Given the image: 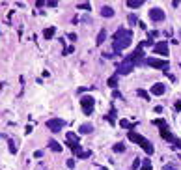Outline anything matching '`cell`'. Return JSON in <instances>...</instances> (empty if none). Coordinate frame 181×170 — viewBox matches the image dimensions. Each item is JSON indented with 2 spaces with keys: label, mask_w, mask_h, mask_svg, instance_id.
<instances>
[{
  "label": "cell",
  "mask_w": 181,
  "mask_h": 170,
  "mask_svg": "<svg viewBox=\"0 0 181 170\" xmlns=\"http://www.w3.org/2000/svg\"><path fill=\"white\" fill-rule=\"evenodd\" d=\"M67 37H69V39H71V41H77V34H73V32H71V34H69V36H67Z\"/></svg>",
  "instance_id": "f546056e"
},
{
  "label": "cell",
  "mask_w": 181,
  "mask_h": 170,
  "mask_svg": "<svg viewBox=\"0 0 181 170\" xmlns=\"http://www.w3.org/2000/svg\"><path fill=\"white\" fill-rule=\"evenodd\" d=\"M140 165H142V159H138V157H136V159H135V163H133V168L140 170Z\"/></svg>",
  "instance_id": "d4e9b609"
},
{
  "label": "cell",
  "mask_w": 181,
  "mask_h": 170,
  "mask_svg": "<svg viewBox=\"0 0 181 170\" xmlns=\"http://www.w3.org/2000/svg\"><path fill=\"white\" fill-rule=\"evenodd\" d=\"M176 110H181V99L176 103Z\"/></svg>",
  "instance_id": "d6a6232c"
},
{
  "label": "cell",
  "mask_w": 181,
  "mask_h": 170,
  "mask_svg": "<svg viewBox=\"0 0 181 170\" xmlns=\"http://www.w3.org/2000/svg\"><path fill=\"white\" fill-rule=\"evenodd\" d=\"M129 140L131 142H136V144H140L142 146V150L148 153V155H153V152H155V148H153V144L148 140V138H144L142 135H138V133H135V131H129Z\"/></svg>",
  "instance_id": "3957f363"
},
{
  "label": "cell",
  "mask_w": 181,
  "mask_h": 170,
  "mask_svg": "<svg viewBox=\"0 0 181 170\" xmlns=\"http://www.w3.org/2000/svg\"><path fill=\"white\" fill-rule=\"evenodd\" d=\"M142 4H144V0H129V2H127V6H129V7H133V9L140 7Z\"/></svg>",
  "instance_id": "e0dca14e"
},
{
  "label": "cell",
  "mask_w": 181,
  "mask_h": 170,
  "mask_svg": "<svg viewBox=\"0 0 181 170\" xmlns=\"http://www.w3.org/2000/svg\"><path fill=\"white\" fill-rule=\"evenodd\" d=\"M114 116H116V110L112 109V110L108 112V116H107V120H108V124H114V122H116V120H114Z\"/></svg>",
  "instance_id": "44dd1931"
},
{
  "label": "cell",
  "mask_w": 181,
  "mask_h": 170,
  "mask_svg": "<svg viewBox=\"0 0 181 170\" xmlns=\"http://www.w3.org/2000/svg\"><path fill=\"white\" fill-rule=\"evenodd\" d=\"M140 170H151V161L150 159H142V168Z\"/></svg>",
  "instance_id": "d6986e66"
},
{
  "label": "cell",
  "mask_w": 181,
  "mask_h": 170,
  "mask_svg": "<svg viewBox=\"0 0 181 170\" xmlns=\"http://www.w3.org/2000/svg\"><path fill=\"white\" fill-rule=\"evenodd\" d=\"M9 152H11V153H17V148H15V144H13L11 140H9Z\"/></svg>",
  "instance_id": "83f0119b"
},
{
  "label": "cell",
  "mask_w": 181,
  "mask_h": 170,
  "mask_svg": "<svg viewBox=\"0 0 181 170\" xmlns=\"http://www.w3.org/2000/svg\"><path fill=\"white\" fill-rule=\"evenodd\" d=\"M168 43L166 41H157L155 45H153V52H157V54H163V56H168Z\"/></svg>",
  "instance_id": "9c48e42d"
},
{
  "label": "cell",
  "mask_w": 181,
  "mask_h": 170,
  "mask_svg": "<svg viewBox=\"0 0 181 170\" xmlns=\"http://www.w3.org/2000/svg\"><path fill=\"white\" fill-rule=\"evenodd\" d=\"M101 15L110 19V17H114V9H112L110 6H103V9H101Z\"/></svg>",
  "instance_id": "4fadbf2b"
},
{
  "label": "cell",
  "mask_w": 181,
  "mask_h": 170,
  "mask_svg": "<svg viewBox=\"0 0 181 170\" xmlns=\"http://www.w3.org/2000/svg\"><path fill=\"white\" fill-rule=\"evenodd\" d=\"M79 131H80L82 135H90V133L93 131V125H92V124H82V125L79 127Z\"/></svg>",
  "instance_id": "7c38bea8"
},
{
  "label": "cell",
  "mask_w": 181,
  "mask_h": 170,
  "mask_svg": "<svg viewBox=\"0 0 181 170\" xmlns=\"http://www.w3.org/2000/svg\"><path fill=\"white\" fill-rule=\"evenodd\" d=\"M179 37H181V32H179Z\"/></svg>",
  "instance_id": "e575fe53"
},
{
  "label": "cell",
  "mask_w": 181,
  "mask_h": 170,
  "mask_svg": "<svg viewBox=\"0 0 181 170\" xmlns=\"http://www.w3.org/2000/svg\"><path fill=\"white\" fill-rule=\"evenodd\" d=\"M54 32H56V28H54V26H49V28H45V30H43V36H45V39H50V37L54 36Z\"/></svg>",
  "instance_id": "9a60e30c"
},
{
  "label": "cell",
  "mask_w": 181,
  "mask_h": 170,
  "mask_svg": "<svg viewBox=\"0 0 181 170\" xmlns=\"http://www.w3.org/2000/svg\"><path fill=\"white\" fill-rule=\"evenodd\" d=\"M133 69H135V62L131 60V56H127V58H123V60L120 62L116 75H127V73H131Z\"/></svg>",
  "instance_id": "277c9868"
},
{
  "label": "cell",
  "mask_w": 181,
  "mask_h": 170,
  "mask_svg": "<svg viewBox=\"0 0 181 170\" xmlns=\"http://www.w3.org/2000/svg\"><path fill=\"white\" fill-rule=\"evenodd\" d=\"M47 127H49V131H52V133H60V131L65 127V122H64L62 118H50V120H47Z\"/></svg>",
  "instance_id": "8992f818"
},
{
  "label": "cell",
  "mask_w": 181,
  "mask_h": 170,
  "mask_svg": "<svg viewBox=\"0 0 181 170\" xmlns=\"http://www.w3.org/2000/svg\"><path fill=\"white\" fill-rule=\"evenodd\" d=\"M112 150H114L116 153H120V152L123 153V152H125V146H123V142H118V144H114V148H112Z\"/></svg>",
  "instance_id": "ac0fdd59"
},
{
  "label": "cell",
  "mask_w": 181,
  "mask_h": 170,
  "mask_svg": "<svg viewBox=\"0 0 181 170\" xmlns=\"http://www.w3.org/2000/svg\"><path fill=\"white\" fill-rule=\"evenodd\" d=\"M80 107H82L84 114H86V116H90V114L93 112V107H95V99H93L92 95H82V97H80Z\"/></svg>",
  "instance_id": "5b68a950"
},
{
  "label": "cell",
  "mask_w": 181,
  "mask_h": 170,
  "mask_svg": "<svg viewBox=\"0 0 181 170\" xmlns=\"http://www.w3.org/2000/svg\"><path fill=\"white\" fill-rule=\"evenodd\" d=\"M73 51H75V47H65V49H64V54H71Z\"/></svg>",
  "instance_id": "4316f807"
},
{
  "label": "cell",
  "mask_w": 181,
  "mask_h": 170,
  "mask_svg": "<svg viewBox=\"0 0 181 170\" xmlns=\"http://www.w3.org/2000/svg\"><path fill=\"white\" fill-rule=\"evenodd\" d=\"M155 112H157V114H161V112H163V107H161V105H159V107H155Z\"/></svg>",
  "instance_id": "1f68e13d"
},
{
  "label": "cell",
  "mask_w": 181,
  "mask_h": 170,
  "mask_svg": "<svg viewBox=\"0 0 181 170\" xmlns=\"http://www.w3.org/2000/svg\"><path fill=\"white\" fill-rule=\"evenodd\" d=\"M49 148L52 152H62V144H58L56 140H49Z\"/></svg>",
  "instance_id": "2e32d148"
},
{
  "label": "cell",
  "mask_w": 181,
  "mask_h": 170,
  "mask_svg": "<svg viewBox=\"0 0 181 170\" xmlns=\"http://www.w3.org/2000/svg\"><path fill=\"white\" fill-rule=\"evenodd\" d=\"M77 9H88V11H90V9H92V6H90V4H86V2H82V4H79V6H77Z\"/></svg>",
  "instance_id": "603a6c76"
},
{
  "label": "cell",
  "mask_w": 181,
  "mask_h": 170,
  "mask_svg": "<svg viewBox=\"0 0 181 170\" xmlns=\"http://www.w3.org/2000/svg\"><path fill=\"white\" fill-rule=\"evenodd\" d=\"M99 170H107V168H99Z\"/></svg>",
  "instance_id": "836d02e7"
},
{
  "label": "cell",
  "mask_w": 181,
  "mask_h": 170,
  "mask_svg": "<svg viewBox=\"0 0 181 170\" xmlns=\"http://www.w3.org/2000/svg\"><path fill=\"white\" fill-rule=\"evenodd\" d=\"M67 167H69V168H75V159H69V161H67Z\"/></svg>",
  "instance_id": "f1b7e54d"
},
{
  "label": "cell",
  "mask_w": 181,
  "mask_h": 170,
  "mask_svg": "<svg viewBox=\"0 0 181 170\" xmlns=\"http://www.w3.org/2000/svg\"><path fill=\"white\" fill-rule=\"evenodd\" d=\"M120 124H121V127H125V129H133V127H135V124H131V122H127V120H121Z\"/></svg>",
  "instance_id": "7402d4cb"
},
{
  "label": "cell",
  "mask_w": 181,
  "mask_h": 170,
  "mask_svg": "<svg viewBox=\"0 0 181 170\" xmlns=\"http://www.w3.org/2000/svg\"><path fill=\"white\" fill-rule=\"evenodd\" d=\"M73 153H75L77 157H80V159H88V157H92V152H84V150L80 148V144H79L77 148H73Z\"/></svg>",
  "instance_id": "8fae6325"
},
{
  "label": "cell",
  "mask_w": 181,
  "mask_h": 170,
  "mask_svg": "<svg viewBox=\"0 0 181 170\" xmlns=\"http://www.w3.org/2000/svg\"><path fill=\"white\" fill-rule=\"evenodd\" d=\"M105 39H107V28H103V30L97 34V39H95V43H97V45H103V43H105Z\"/></svg>",
  "instance_id": "5bb4252c"
},
{
  "label": "cell",
  "mask_w": 181,
  "mask_h": 170,
  "mask_svg": "<svg viewBox=\"0 0 181 170\" xmlns=\"http://www.w3.org/2000/svg\"><path fill=\"white\" fill-rule=\"evenodd\" d=\"M116 84H118V75H114V77L108 79V86L110 88H116Z\"/></svg>",
  "instance_id": "ffe728a7"
},
{
  "label": "cell",
  "mask_w": 181,
  "mask_h": 170,
  "mask_svg": "<svg viewBox=\"0 0 181 170\" xmlns=\"http://www.w3.org/2000/svg\"><path fill=\"white\" fill-rule=\"evenodd\" d=\"M136 22H138L136 15H135V13H131V15H129V24H136Z\"/></svg>",
  "instance_id": "484cf974"
},
{
  "label": "cell",
  "mask_w": 181,
  "mask_h": 170,
  "mask_svg": "<svg viewBox=\"0 0 181 170\" xmlns=\"http://www.w3.org/2000/svg\"><path fill=\"white\" fill-rule=\"evenodd\" d=\"M47 6H49V7H56V6H58V2H47Z\"/></svg>",
  "instance_id": "4dcf8cb0"
},
{
  "label": "cell",
  "mask_w": 181,
  "mask_h": 170,
  "mask_svg": "<svg viewBox=\"0 0 181 170\" xmlns=\"http://www.w3.org/2000/svg\"><path fill=\"white\" fill-rule=\"evenodd\" d=\"M164 92H166V86H164L163 82H155V84L151 86V94H153V95H163Z\"/></svg>",
  "instance_id": "30bf717a"
},
{
  "label": "cell",
  "mask_w": 181,
  "mask_h": 170,
  "mask_svg": "<svg viewBox=\"0 0 181 170\" xmlns=\"http://www.w3.org/2000/svg\"><path fill=\"white\" fill-rule=\"evenodd\" d=\"M146 64L151 66V67H155V69H164V73H166L168 67H170V64H168L166 60H159V58H148Z\"/></svg>",
  "instance_id": "52a82bcc"
},
{
  "label": "cell",
  "mask_w": 181,
  "mask_h": 170,
  "mask_svg": "<svg viewBox=\"0 0 181 170\" xmlns=\"http://www.w3.org/2000/svg\"><path fill=\"white\" fill-rule=\"evenodd\" d=\"M136 95H140V97H144V99L150 101V95H148V92H144V90H136Z\"/></svg>",
  "instance_id": "cb8c5ba5"
},
{
  "label": "cell",
  "mask_w": 181,
  "mask_h": 170,
  "mask_svg": "<svg viewBox=\"0 0 181 170\" xmlns=\"http://www.w3.org/2000/svg\"><path fill=\"white\" fill-rule=\"evenodd\" d=\"M164 17H166V13L161 7H151L150 9V19L153 22H161V21H164Z\"/></svg>",
  "instance_id": "ba28073f"
},
{
  "label": "cell",
  "mask_w": 181,
  "mask_h": 170,
  "mask_svg": "<svg viewBox=\"0 0 181 170\" xmlns=\"http://www.w3.org/2000/svg\"><path fill=\"white\" fill-rule=\"evenodd\" d=\"M153 124H155V125H159V129H161V137H163L164 140L172 142L178 150H181V140H178V138L170 133V129H168V125H166V122H164V120H155Z\"/></svg>",
  "instance_id": "7a4b0ae2"
},
{
  "label": "cell",
  "mask_w": 181,
  "mask_h": 170,
  "mask_svg": "<svg viewBox=\"0 0 181 170\" xmlns=\"http://www.w3.org/2000/svg\"><path fill=\"white\" fill-rule=\"evenodd\" d=\"M131 41H133V32H131V30H127V28L116 30V34H114V43H112L114 52L120 54L123 49H127V47L131 45Z\"/></svg>",
  "instance_id": "6da1fadb"
}]
</instances>
